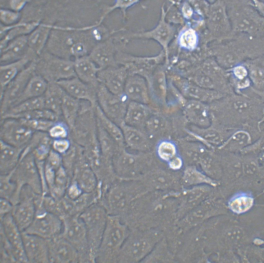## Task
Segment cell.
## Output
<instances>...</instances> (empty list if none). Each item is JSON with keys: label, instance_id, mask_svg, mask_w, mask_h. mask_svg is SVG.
I'll return each instance as SVG.
<instances>
[{"label": "cell", "instance_id": "obj_1", "mask_svg": "<svg viewBox=\"0 0 264 263\" xmlns=\"http://www.w3.org/2000/svg\"><path fill=\"white\" fill-rule=\"evenodd\" d=\"M130 230L129 226L119 217H108L95 261L100 263H116Z\"/></svg>", "mask_w": 264, "mask_h": 263}, {"label": "cell", "instance_id": "obj_2", "mask_svg": "<svg viewBox=\"0 0 264 263\" xmlns=\"http://www.w3.org/2000/svg\"><path fill=\"white\" fill-rule=\"evenodd\" d=\"M116 263L141 262L157 242L161 234L149 229L130 228Z\"/></svg>", "mask_w": 264, "mask_h": 263}, {"label": "cell", "instance_id": "obj_3", "mask_svg": "<svg viewBox=\"0 0 264 263\" xmlns=\"http://www.w3.org/2000/svg\"><path fill=\"white\" fill-rule=\"evenodd\" d=\"M62 228L61 218L40 206L36 208L35 217L31 224L22 232L50 240L60 235Z\"/></svg>", "mask_w": 264, "mask_h": 263}, {"label": "cell", "instance_id": "obj_4", "mask_svg": "<svg viewBox=\"0 0 264 263\" xmlns=\"http://www.w3.org/2000/svg\"><path fill=\"white\" fill-rule=\"evenodd\" d=\"M35 72L42 77L48 83L57 82L76 77L74 63L72 62L47 56L38 66L35 65Z\"/></svg>", "mask_w": 264, "mask_h": 263}, {"label": "cell", "instance_id": "obj_5", "mask_svg": "<svg viewBox=\"0 0 264 263\" xmlns=\"http://www.w3.org/2000/svg\"><path fill=\"white\" fill-rule=\"evenodd\" d=\"M34 72V64L27 66L6 86L0 95L1 115L15 105Z\"/></svg>", "mask_w": 264, "mask_h": 263}, {"label": "cell", "instance_id": "obj_6", "mask_svg": "<svg viewBox=\"0 0 264 263\" xmlns=\"http://www.w3.org/2000/svg\"><path fill=\"white\" fill-rule=\"evenodd\" d=\"M1 127V140L15 147L25 144L30 139L33 130L21 118H7Z\"/></svg>", "mask_w": 264, "mask_h": 263}, {"label": "cell", "instance_id": "obj_7", "mask_svg": "<svg viewBox=\"0 0 264 263\" xmlns=\"http://www.w3.org/2000/svg\"><path fill=\"white\" fill-rule=\"evenodd\" d=\"M1 228L12 248L16 263H28L25 255L21 235L11 213L0 217Z\"/></svg>", "mask_w": 264, "mask_h": 263}, {"label": "cell", "instance_id": "obj_8", "mask_svg": "<svg viewBox=\"0 0 264 263\" xmlns=\"http://www.w3.org/2000/svg\"><path fill=\"white\" fill-rule=\"evenodd\" d=\"M21 235L28 263L49 262L48 240L24 232Z\"/></svg>", "mask_w": 264, "mask_h": 263}, {"label": "cell", "instance_id": "obj_9", "mask_svg": "<svg viewBox=\"0 0 264 263\" xmlns=\"http://www.w3.org/2000/svg\"><path fill=\"white\" fill-rule=\"evenodd\" d=\"M63 228L60 236L70 242L77 251L81 252L86 248L89 251L86 231L82 220L65 217L62 219Z\"/></svg>", "mask_w": 264, "mask_h": 263}, {"label": "cell", "instance_id": "obj_10", "mask_svg": "<svg viewBox=\"0 0 264 263\" xmlns=\"http://www.w3.org/2000/svg\"><path fill=\"white\" fill-rule=\"evenodd\" d=\"M129 74L124 66L111 67L100 69L97 77L99 83L112 93L117 95L124 94V88Z\"/></svg>", "mask_w": 264, "mask_h": 263}, {"label": "cell", "instance_id": "obj_11", "mask_svg": "<svg viewBox=\"0 0 264 263\" xmlns=\"http://www.w3.org/2000/svg\"><path fill=\"white\" fill-rule=\"evenodd\" d=\"M36 211L35 199L31 195L20 196L19 202L14 206L11 214L13 219L21 232L31 224Z\"/></svg>", "mask_w": 264, "mask_h": 263}, {"label": "cell", "instance_id": "obj_12", "mask_svg": "<svg viewBox=\"0 0 264 263\" xmlns=\"http://www.w3.org/2000/svg\"><path fill=\"white\" fill-rule=\"evenodd\" d=\"M48 240L49 262H73L77 260V250L61 236Z\"/></svg>", "mask_w": 264, "mask_h": 263}, {"label": "cell", "instance_id": "obj_13", "mask_svg": "<svg viewBox=\"0 0 264 263\" xmlns=\"http://www.w3.org/2000/svg\"><path fill=\"white\" fill-rule=\"evenodd\" d=\"M97 98L108 114L120 117L125 114L127 108L125 102L127 97L124 93L121 95L115 94L100 84L97 89Z\"/></svg>", "mask_w": 264, "mask_h": 263}, {"label": "cell", "instance_id": "obj_14", "mask_svg": "<svg viewBox=\"0 0 264 263\" xmlns=\"http://www.w3.org/2000/svg\"><path fill=\"white\" fill-rule=\"evenodd\" d=\"M57 83L68 94L76 99L94 100L97 98L98 88L86 83L77 77Z\"/></svg>", "mask_w": 264, "mask_h": 263}, {"label": "cell", "instance_id": "obj_15", "mask_svg": "<svg viewBox=\"0 0 264 263\" xmlns=\"http://www.w3.org/2000/svg\"><path fill=\"white\" fill-rule=\"evenodd\" d=\"M76 76L84 82L98 88L100 84L97 74L100 69L91 58L84 56L77 58L74 63Z\"/></svg>", "mask_w": 264, "mask_h": 263}, {"label": "cell", "instance_id": "obj_16", "mask_svg": "<svg viewBox=\"0 0 264 263\" xmlns=\"http://www.w3.org/2000/svg\"><path fill=\"white\" fill-rule=\"evenodd\" d=\"M124 92L133 101L141 103L147 99V90L143 77L137 75H129Z\"/></svg>", "mask_w": 264, "mask_h": 263}, {"label": "cell", "instance_id": "obj_17", "mask_svg": "<svg viewBox=\"0 0 264 263\" xmlns=\"http://www.w3.org/2000/svg\"><path fill=\"white\" fill-rule=\"evenodd\" d=\"M65 92L56 82L48 83L46 90L43 95L44 108L56 114L61 112L62 98Z\"/></svg>", "mask_w": 264, "mask_h": 263}, {"label": "cell", "instance_id": "obj_18", "mask_svg": "<svg viewBox=\"0 0 264 263\" xmlns=\"http://www.w3.org/2000/svg\"><path fill=\"white\" fill-rule=\"evenodd\" d=\"M48 84L43 78L34 72L14 106L28 99L43 96Z\"/></svg>", "mask_w": 264, "mask_h": 263}, {"label": "cell", "instance_id": "obj_19", "mask_svg": "<svg viewBox=\"0 0 264 263\" xmlns=\"http://www.w3.org/2000/svg\"><path fill=\"white\" fill-rule=\"evenodd\" d=\"M26 56L17 61L2 64L0 70V95L7 84L20 72L26 68L28 61Z\"/></svg>", "mask_w": 264, "mask_h": 263}, {"label": "cell", "instance_id": "obj_20", "mask_svg": "<svg viewBox=\"0 0 264 263\" xmlns=\"http://www.w3.org/2000/svg\"><path fill=\"white\" fill-rule=\"evenodd\" d=\"M44 108L43 95L25 100L12 107L2 115L3 119L34 110Z\"/></svg>", "mask_w": 264, "mask_h": 263}, {"label": "cell", "instance_id": "obj_21", "mask_svg": "<svg viewBox=\"0 0 264 263\" xmlns=\"http://www.w3.org/2000/svg\"><path fill=\"white\" fill-rule=\"evenodd\" d=\"M17 148L1 140L0 166L3 171H8L16 165L20 153Z\"/></svg>", "mask_w": 264, "mask_h": 263}, {"label": "cell", "instance_id": "obj_22", "mask_svg": "<svg viewBox=\"0 0 264 263\" xmlns=\"http://www.w3.org/2000/svg\"><path fill=\"white\" fill-rule=\"evenodd\" d=\"M89 57L100 69L116 66L114 51L109 48H98L92 52Z\"/></svg>", "mask_w": 264, "mask_h": 263}, {"label": "cell", "instance_id": "obj_23", "mask_svg": "<svg viewBox=\"0 0 264 263\" xmlns=\"http://www.w3.org/2000/svg\"><path fill=\"white\" fill-rule=\"evenodd\" d=\"M146 114L145 107L141 103L132 101L127 108L125 119L130 123H139L143 119Z\"/></svg>", "mask_w": 264, "mask_h": 263}, {"label": "cell", "instance_id": "obj_24", "mask_svg": "<svg viewBox=\"0 0 264 263\" xmlns=\"http://www.w3.org/2000/svg\"><path fill=\"white\" fill-rule=\"evenodd\" d=\"M253 199L246 195H241L232 199L229 206L231 210L237 213H241L248 210L252 206Z\"/></svg>", "mask_w": 264, "mask_h": 263}, {"label": "cell", "instance_id": "obj_25", "mask_svg": "<svg viewBox=\"0 0 264 263\" xmlns=\"http://www.w3.org/2000/svg\"><path fill=\"white\" fill-rule=\"evenodd\" d=\"M0 262L16 263L11 246L0 228Z\"/></svg>", "mask_w": 264, "mask_h": 263}, {"label": "cell", "instance_id": "obj_26", "mask_svg": "<svg viewBox=\"0 0 264 263\" xmlns=\"http://www.w3.org/2000/svg\"><path fill=\"white\" fill-rule=\"evenodd\" d=\"M196 42V37L195 33L191 30H188L180 36V42L181 46L188 49H192Z\"/></svg>", "mask_w": 264, "mask_h": 263}, {"label": "cell", "instance_id": "obj_27", "mask_svg": "<svg viewBox=\"0 0 264 263\" xmlns=\"http://www.w3.org/2000/svg\"><path fill=\"white\" fill-rule=\"evenodd\" d=\"M158 152L162 158L165 160H169L175 155V149L174 146L172 143L164 142L159 145Z\"/></svg>", "mask_w": 264, "mask_h": 263}, {"label": "cell", "instance_id": "obj_28", "mask_svg": "<svg viewBox=\"0 0 264 263\" xmlns=\"http://www.w3.org/2000/svg\"><path fill=\"white\" fill-rule=\"evenodd\" d=\"M125 135L127 140L131 143H140L141 140H142L141 134L134 129H126L125 131Z\"/></svg>", "mask_w": 264, "mask_h": 263}, {"label": "cell", "instance_id": "obj_29", "mask_svg": "<svg viewBox=\"0 0 264 263\" xmlns=\"http://www.w3.org/2000/svg\"><path fill=\"white\" fill-rule=\"evenodd\" d=\"M250 139V137L247 133L241 131L235 133L229 140L230 142L242 144L247 143Z\"/></svg>", "mask_w": 264, "mask_h": 263}, {"label": "cell", "instance_id": "obj_30", "mask_svg": "<svg viewBox=\"0 0 264 263\" xmlns=\"http://www.w3.org/2000/svg\"><path fill=\"white\" fill-rule=\"evenodd\" d=\"M14 205L8 200L1 198L0 199V217L11 213Z\"/></svg>", "mask_w": 264, "mask_h": 263}, {"label": "cell", "instance_id": "obj_31", "mask_svg": "<svg viewBox=\"0 0 264 263\" xmlns=\"http://www.w3.org/2000/svg\"><path fill=\"white\" fill-rule=\"evenodd\" d=\"M98 110L102 119L103 120L104 122L106 123L107 125V127L108 128L110 131L115 137L117 138L120 139L122 137L121 133L120 130L105 117L100 110L98 109Z\"/></svg>", "mask_w": 264, "mask_h": 263}, {"label": "cell", "instance_id": "obj_32", "mask_svg": "<svg viewBox=\"0 0 264 263\" xmlns=\"http://www.w3.org/2000/svg\"><path fill=\"white\" fill-rule=\"evenodd\" d=\"M50 134L53 137H64L66 135V132L62 127L57 126L53 127L51 130Z\"/></svg>", "mask_w": 264, "mask_h": 263}, {"label": "cell", "instance_id": "obj_33", "mask_svg": "<svg viewBox=\"0 0 264 263\" xmlns=\"http://www.w3.org/2000/svg\"><path fill=\"white\" fill-rule=\"evenodd\" d=\"M68 146V142L65 140L56 141L54 143V146L55 148L61 151L65 150Z\"/></svg>", "mask_w": 264, "mask_h": 263}, {"label": "cell", "instance_id": "obj_34", "mask_svg": "<svg viewBox=\"0 0 264 263\" xmlns=\"http://www.w3.org/2000/svg\"><path fill=\"white\" fill-rule=\"evenodd\" d=\"M234 74L239 79H243L247 74L245 69L241 67H237L235 68L234 71Z\"/></svg>", "mask_w": 264, "mask_h": 263}, {"label": "cell", "instance_id": "obj_35", "mask_svg": "<svg viewBox=\"0 0 264 263\" xmlns=\"http://www.w3.org/2000/svg\"><path fill=\"white\" fill-rule=\"evenodd\" d=\"M170 165L171 168L173 169H178L181 166L182 161L180 159L177 158L172 161Z\"/></svg>", "mask_w": 264, "mask_h": 263}, {"label": "cell", "instance_id": "obj_36", "mask_svg": "<svg viewBox=\"0 0 264 263\" xmlns=\"http://www.w3.org/2000/svg\"><path fill=\"white\" fill-rule=\"evenodd\" d=\"M262 242H263V241H262L261 240H259V239H258V240H257L256 241V242L255 243H256L257 244H261L262 243Z\"/></svg>", "mask_w": 264, "mask_h": 263}]
</instances>
